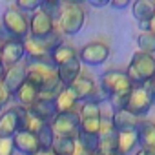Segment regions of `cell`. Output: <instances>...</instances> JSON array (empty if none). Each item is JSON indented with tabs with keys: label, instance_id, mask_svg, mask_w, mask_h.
<instances>
[{
	"label": "cell",
	"instance_id": "obj_12",
	"mask_svg": "<svg viewBox=\"0 0 155 155\" xmlns=\"http://www.w3.org/2000/svg\"><path fill=\"white\" fill-rule=\"evenodd\" d=\"M13 146L22 155H38L42 151L38 139L33 133H29V131H18L13 137Z\"/></svg>",
	"mask_w": 155,
	"mask_h": 155
},
{
	"label": "cell",
	"instance_id": "obj_36",
	"mask_svg": "<svg viewBox=\"0 0 155 155\" xmlns=\"http://www.w3.org/2000/svg\"><path fill=\"white\" fill-rule=\"evenodd\" d=\"M144 88H146V91H148V95H150V99H151V104H155V81L148 82Z\"/></svg>",
	"mask_w": 155,
	"mask_h": 155
},
{
	"label": "cell",
	"instance_id": "obj_19",
	"mask_svg": "<svg viewBox=\"0 0 155 155\" xmlns=\"http://www.w3.org/2000/svg\"><path fill=\"white\" fill-rule=\"evenodd\" d=\"M131 13L137 22H150L155 17V2H151V0H137L131 8Z\"/></svg>",
	"mask_w": 155,
	"mask_h": 155
},
{
	"label": "cell",
	"instance_id": "obj_17",
	"mask_svg": "<svg viewBox=\"0 0 155 155\" xmlns=\"http://www.w3.org/2000/svg\"><path fill=\"white\" fill-rule=\"evenodd\" d=\"M111 122H113L115 131L120 133V131H128V130H137L140 119L135 117V115H131L128 110H120V111H113Z\"/></svg>",
	"mask_w": 155,
	"mask_h": 155
},
{
	"label": "cell",
	"instance_id": "obj_42",
	"mask_svg": "<svg viewBox=\"0 0 155 155\" xmlns=\"http://www.w3.org/2000/svg\"><path fill=\"white\" fill-rule=\"evenodd\" d=\"M38 155H55V153H53V151H51V150H49V151H40V153H38Z\"/></svg>",
	"mask_w": 155,
	"mask_h": 155
},
{
	"label": "cell",
	"instance_id": "obj_21",
	"mask_svg": "<svg viewBox=\"0 0 155 155\" xmlns=\"http://www.w3.org/2000/svg\"><path fill=\"white\" fill-rule=\"evenodd\" d=\"M139 146V135L137 130H128V131H120L119 133V146L117 151L122 155H128L133 151V148Z\"/></svg>",
	"mask_w": 155,
	"mask_h": 155
},
{
	"label": "cell",
	"instance_id": "obj_13",
	"mask_svg": "<svg viewBox=\"0 0 155 155\" xmlns=\"http://www.w3.org/2000/svg\"><path fill=\"white\" fill-rule=\"evenodd\" d=\"M81 73H82V64L79 60V55L57 68V75H58V81H60L62 88H69Z\"/></svg>",
	"mask_w": 155,
	"mask_h": 155
},
{
	"label": "cell",
	"instance_id": "obj_20",
	"mask_svg": "<svg viewBox=\"0 0 155 155\" xmlns=\"http://www.w3.org/2000/svg\"><path fill=\"white\" fill-rule=\"evenodd\" d=\"M77 97L73 95V91L69 88H64L57 99H55V106H57V111L58 113H68V111H77Z\"/></svg>",
	"mask_w": 155,
	"mask_h": 155
},
{
	"label": "cell",
	"instance_id": "obj_33",
	"mask_svg": "<svg viewBox=\"0 0 155 155\" xmlns=\"http://www.w3.org/2000/svg\"><path fill=\"white\" fill-rule=\"evenodd\" d=\"M11 93L8 91V88L4 86V82H0V110H2V106H6L9 101H11Z\"/></svg>",
	"mask_w": 155,
	"mask_h": 155
},
{
	"label": "cell",
	"instance_id": "obj_15",
	"mask_svg": "<svg viewBox=\"0 0 155 155\" xmlns=\"http://www.w3.org/2000/svg\"><path fill=\"white\" fill-rule=\"evenodd\" d=\"M26 110H28L33 117H37L38 120L48 122V124H51L53 119L58 115L57 106H55V101H44V99H38L35 104H31V106L26 108Z\"/></svg>",
	"mask_w": 155,
	"mask_h": 155
},
{
	"label": "cell",
	"instance_id": "obj_11",
	"mask_svg": "<svg viewBox=\"0 0 155 155\" xmlns=\"http://www.w3.org/2000/svg\"><path fill=\"white\" fill-rule=\"evenodd\" d=\"M57 29V22L53 18H49L48 15H44L42 11H35L31 15V20H29V37L33 38H42L49 33H53Z\"/></svg>",
	"mask_w": 155,
	"mask_h": 155
},
{
	"label": "cell",
	"instance_id": "obj_9",
	"mask_svg": "<svg viewBox=\"0 0 155 155\" xmlns=\"http://www.w3.org/2000/svg\"><path fill=\"white\" fill-rule=\"evenodd\" d=\"M97 88H99V86H97V82L93 81V77L88 75V73H84V71L77 77L75 82L69 86V90L73 91V95L77 97V101H79V102H88V101L91 99V95L95 93Z\"/></svg>",
	"mask_w": 155,
	"mask_h": 155
},
{
	"label": "cell",
	"instance_id": "obj_45",
	"mask_svg": "<svg viewBox=\"0 0 155 155\" xmlns=\"http://www.w3.org/2000/svg\"><path fill=\"white\" fill-rule=\"evenodd\" d=\"M0 111H2V110H0Z\"/></svg>",
	"mask_w": 155,
	"mask_h": 155
},
{
	"label": "cell",
	"instance_id": "obj_10",
	"mask_svg": "<svg viewBox=\"0 0 155 155\" xmlns=\"http://www.w3.org/2000/svg\"><path fill=\"white\" fill-rule=\"evenodd\" d=\"M28 81V71H26V64H17L11 68H6V75H4V86L8 88V91L11 93V97H15V93L24 86V82Z\"/></svg>",
	"mask_w": 155,
	"mask_h": 155
},
{
	"label": "cell",
	"instance_id": "obj_40",
	"mask_svg": "<svg viewBox=\"0 0 155 155\" xmlns=\"http://www.w3.org/2000/svg\"><path fill=\"white\" fill-rule=\"evenodd\" d=\"M150 31H151V33L155 35V17H153L151 20H150Z\"/></svg>",
	"mask_w": 155,
	"mask_h": 155
},
{
	"label": "cell",
	"instance_id": "obj_39",
	"mask_svg": "<svg viewBox=\"0 0 155 155\" xmlns=\"http://www.w3.org/2000/svg\"><path fill=\"white\" fill-rule=\"evenodd\" d=\"M4 75H6V66H4L2 62H0V82L4 81Z\"/></svg>",
	"mask_w": 155,
	"mask_h": 155
},
{
	"label": "cell",
	"instance_id": "obj_14",
	"mask_svg": "<svg viewBox=\"0 0 155 155\" xmlns=\"http://www.w3.org/2000/svg\"><path fill=\"white\" fill-rule=\"evenodd\" d=\"M18 133V113L17 108H9L0 113V139H13Z\"/></svg>",
	"mask_w": 155,
	"mask_h": 155
},
{
	"label": "cell",
	"instance_id": "obj_6",
	"mask_svg": "<svg viewBox=\"0 0 155 155\" xmlns=\"http://www.w3.org/2000/svg\"><path fill=\"white\" fill-rule=\"evenodd\" d=\"M110 57V46L102 40H95L86 44L81 51H79V60L81 64H88V66H101L108 60Z\"/></svg>",
	"mask_w": 155,
	"mask_h": 155
},
{
	"label": "cell",
	"instance_id": "obj_5",
	"mask_svg": "<svg viewBox=\"0 0 155 155\" xmlns=\"http://www.w3.org/2000/svg\"><path fill=\"white\" fill-rule=\"evenodd\" d=\"M53 130L55 137H66V139H73L77 140L79 135V128H81V117L79 111H68V113H58L53 122L49 124Z\"/></svg>",
	"mask_w": 155,
	"mask_h": 155
},
{
	"label": "cell",
	"instance_id": "obj_24",
	"mask_svg": "<svg viewBox=\"0 0 155 155\" xmlns=\"http://www.w3.org/2000/svg\"><path fill=\"white\" fill-rule=\"evenodd\" d=\"M77 146V140L73 139H66V137H55L53 144H51V151L55 155H73Z\"/></svg>",
	"mask_w": 155,
	"mask_h": 155
},
{
	"label": "cell",
	"instance_id": "obj_28",
	"mask_svg": "<svg viewBox=\"0 0 155 155\" xmlns=\"http://www.w3.org/2000/svg\"><path fill=\"white\" fill-rule=\"evenodd\" d=\"M60 9H62V2H58V0H42L38 11H42L44 15H48L49 18L57 22L60 17Z\"/></svg>",
	"mask_w": 155,
	"mask_h": 155
},
{
	"label": "cell",
	"instance_id": "obj_30",
	"mask_svg": "<svg viewBox=\"0 0 155 155\" xmlns=\"http://www.w3.org/2000/svg\"><path fill=\"white\" fill-rule=\"evenodd\" d=\"M40 2H42V0H17L13 6H15L18 11H22L24 15H28V13L38 11V9H40Z\"/></svg>",
	"mask_w": 155,
	"mask_h": 155
},
{
	"label": "cell",
	"instance_id": "obj_31",
	"mask_svg": "<svg viewBox=\"0 0 155 155\" xmlns=\"http://www.w3.org/2000/svg\"><path fill=\"white\" fill-rule=\"evenodd\" d=\"M99 130H101V119H81V128H79V131L99 135Z\"/></svg>",
	"mask_w": 155,
	"mask_h": 155
},
{
	"label": "cell",
	"instance_id": "obj_34",
	"mask_svg": "<svg viewBox=\"0 0 155 155\" xmlns=\"http://www.w3.org/2000/svg\"><path fill=\"white\" fill-rule=\"evenodd\" d=\"M73 155H101V153H99V151H88V150H84L81 144H77V146H75Z\"/></svg>",
	"mask_w": 155,
	"mask_h": 155
},
{
	"label": "cell",
	"instance_id": "obj_4",
	"mask_svg": "<svg viewBox=\"0 0 155 155\" xmlns=\"http://www.w3.org/2000/svg\"><path fill=\"white\" fill-rule=\"evenodd\" d=\"M131 88L133 84L128 79L126 71H120V69H108L101 79V90L108 99L113 95H128Z\"/></svg>",
	"mask_w": 155,
	"mask_h": 155
},
{
	"label": "cell",
	"instance_id": "obj_37",
	"mask_svg": "<svg viewBox=\"0 0 155 155\" xmlns=\"http://www.w3.org/2000/svg\"><path fill=\"white\" fill-rule=\"evenodd\" d=\"M108 4H110V0H90V6L93 8H104Z\"/></svg>",
	"mask_w": 155,
	"mask_h": 155
},
{
	"label": "cell",
	"instance_id": "obj_38",
	"mask_svg": "<svg viewBox=\"0 0 155 155\" xmlns=\"http://www.w3.org/2000/svg\"><path fill=\"white\" fill-rule=\"evenodd\" d=\"M139 28L142 29L140 33H144V31H150V22H139Z\"/></svg>",
	"mask_w": 155,
	"mask_h": 155
},
{
	"label": "cell",
	"instance_id": "obj_27",
	"mask_svg": "<svg viewBox=\"0 0 155 155\" xmlns=\"http://www.w3.org/2000/svg\"><path fill=\"white\" fill-rule=\"evenodd\" d=\"M137 44H139V51L153 55L155 53V35L151 31H144L137 37Z\"/></svg>",
	"mask_w": 155,
	"mask_h": 155
},
{
	"label": "cell",
	"instance_id": "obj_1",
	"mask_svg": "<svg viewBox=\"0 0 155 155\" xmlns=\"http://www.w3.org/2000/svg\"><path fill=\"white\" fill-rule=\"evenodd\" d=\"M29 37V18L18 11L15 6H11L0 22V38L4 40H20L24 42Z\"/></svg>",
	"mask_w": 155,
	"mask_h": 155
},
{
	"label": "cell",
	"instance_id": "obj_2",
	"mask_svg": "<svg viewBox=\"0 0 155 155\" xmlns=\"http://www.w3.org/2000/svg\"><path fill=\"white\" fill-rule=\"evenodd\" d=\"M128 79L133 86H146L148 82L155 81V58L153 55L137 51L131 57V62L126 69Z\"/></svg>",
	"mask_w": 155,
	"mask_h": 155
},
{
	"label": "cell",
	"instance_id": "obj_16",
	"mask_svg": "<svg viewBox=\"0 0 155 155\" xmlns=\"http://www.w3.org/2000/svg\"><path fill=\"white\" fill-rule=\"evenodd\" d=\"M137 135H139V146H140V150L155 153V122L140 119V122L137 126Z\"/></svg>",
	"mask_w": 155,
	"mask_h": 155
},
{
	"label": "cell",
	"instance_id": "obj_26",
	"mask_svg": "<svg viewBox=\"0 0 155 155\" xmlns=\"http://www.w3.org/2000/svg\"><path fill=\"white\" fill-rule=\"evenodd\" d=\"M99 140H101V135H95V133L79 131V135H77V144H81L88 151H97L99 150Z\"/></svg>",
	"mask_w": 155,
	"mask_h": 155
},
{
	"label": "cell",
	"instance_id": "obj_7",
	"mask_svg": "<svg viewBox=\"0 0 155 155\" xmlns=\"http://www.w3.org/2000/svg\"><path fill=\"white\" fill-rule=\"evenodd\" d=\"M151 106H153V104H151V99H150L146 88H144V86H133L131 91H130V95H128L126 110H128L131 115H135V117L140 119V117H144V115L150 113Z\"/></svg>",
	"mask_w": 155,
	"mask_h": 155
},
{
	"label": "cell",
	"instance_id": "obj_32",
	"mask_svg": "<svg viewBox=\"0 0 155 155\" xmlns=\"http://www.w3.org/2000/svg\"><path fill=\"white\" fill-rule=\"evenodd\" d=\"M0 155H15L13 139H0Z\"/></svg>",
	"mask_w": 155,
	"mask_h": 155
},
{
	"label": "cell",
	"instance_id": "obj_29",
	"mask_svg": "<svg viewBox=\"0 0 155 155\" xmlns=\"http://www.w3.org/2000/svg\"><path fill=\"white\" fill-rule=\"evenodd\" d=\"M101 113H102V106H101V104L84 102V104L81 106L79 117H81V119H101Z\"/></svg>",
	"mask_w": 155,
	"mask_h": 155
},
{
	"label": "cell",
	"instance_id": "obj_43",
	"mask_svg": "<svg viewBox=\"0 0 155 155\" xmlns=\"http://www.w3.org/2000/svg\"><path fill=\"white\" fill-rule=\"evenodd\" d=\"M111 155H122V153H119V151H117V153H111Z\"/></svg>",
	"mask_w": 155,
	"mask_h": 155
},
{
	"label": "cell",
	"instance_id": "obj_3",
	"mask_svg": "<svg viewBox=\"0 0 155 155\" xmlns=\"http://www.w3.org/2000/svg\"><path fill=\"white\" fill-rule=\"evenodd\" d=\"M86 22V11L79 2H62L60 17L57 20V29L60 35H77Z\"/></svg>",
	"mask_w": 155,
	"mask_h": 155
},
{
	"label": "cell",
	"instance_id": "obj_25",
	"mask_svg": "<svg viewBox=\"0 0 155 155\" xmlns=\"http://www.w3.org/2000/svg\"><path fill=\"white\" fill-rule=\"evenodd\" d=\"M31 38H33V37H31ZM35 40H37V42L40 44V48H44L49 55H51L60 44H64V42H62V35H60L58 29H55L53 33H49V35H46V37H42V38H35Z\"/></svg>",
	"mask_w": 155,
	"mask_h": 155
},
{
	"label": "cell",
	"instance_id": "obj_44",
	"mask_svg": "<svg viewBox=\"0 0 155 155\" xmlns=\"http://www.w3.org/2000/svg\"><path fill=\"white\" fill-rule=\"evenodd\" d=\"M0 48H2V38H0Z\"/></svg>",
	"mask_w": 155,
	"mask_h": 155
},
{
	"label": "cell",
	"instance_id": "obj_8",
	"mask_svg": "<svg viewBox=\"0 0 155 155\" xmlns=\"http://www.w3.org/2000/svg\"><path fill=\"white\" fill-rule=\"evenodd\" d=\"M24 57H26V51H24V44L20 40H4L2 42V48H0V62L6 68L20 64Z\"/></svg>",
	"mask_w": 155,
	"mask_h": 155
},
{
	"label": "cell",
	"instance_id": "obj_18",
	"mask_svg": "<svg viewBox=\"0 0 155 155\" xmlns=\"http://www.w3.org/2000/svg\"><path fill=\"white\" fill-rule=\"evenodd\" d=\"M38 95H40V90H38L33 82L26 81L24 86L15 93V99L18 101V106H22V108H29L31 104H35V102L38 101Z\"/></svg>",
	"mask_w": 155,
	"mask_h": 155
},
{
	"label": "cell",
	"instance_id": "obj_23",
	"mask_svg": "<svg viewBox=\"0 0 155 155\" xmlns=\"http://www.w3.org/2000/svg\"><path fill=\"white\" fill-rule=\"evenodd\" d=\"M117 146H119V133L117 131H111V133L101 135L99 150L97 151L101 155H111V153H117Z\"/></svg>",
	"mask_w": 155,
	"mask_h": 155
},
{
	"label": "cell",
	"instance_id": "obj_35",
	"mask_svg": "<svg viewBox=\"0 0 155 155\" xmlns=\"http://www.w3.org/2000/svg\"><path fill=\"white\" fill-rule=\"evenodd\" d=\"M110 6H111V8H115V9H124V8H128V6H130V0H111Z\"/></svg>",
	"mask_w": 155,
	"mask_h": 155
},
{
	"label": "cell",
	"instance_id": "obj_41",
	"mask_svg": "<svg viewBox=\"0 0 155 155\" xmlns=\"http://www.w3.org/2000/svg\"><path fill=\"white\" fill-rule=\"evenodd\" d=\"M137 155H155V153H151V151H146V150H139V151H137Z\"/></svg>",
	"mask_w": 155,
	"mask_h": 155
},
{
	"label": "cell",
	"instance_id": "obj_22",
	"mask_svg": "<svg viewBox=\"0 0 155 155\" xmlns=\"http://www.w3.org/2000/svg\"><path fill=\"white\" fill-rule=\"evenodd\" d=\"M77 55V49L73 48V46H69V44H60L53 53H51V60H53V64L58 68V66H62V64H66L68 60H71V58H75Z\"/></svg>",
	"mask_w": 155,
	"mask_h": 155
}]
</instances>
